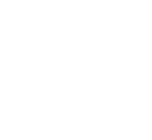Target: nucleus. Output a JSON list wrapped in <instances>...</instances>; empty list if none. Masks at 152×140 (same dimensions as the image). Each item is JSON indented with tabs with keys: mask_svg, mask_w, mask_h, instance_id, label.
Segmentation results:
<instances>
[]
</instances>
